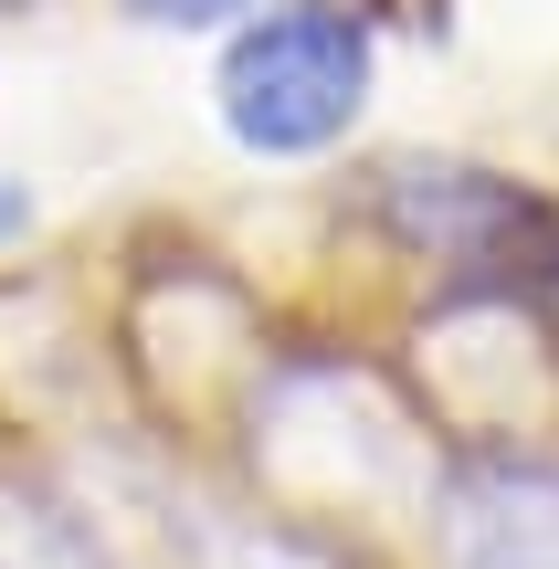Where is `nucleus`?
<instances>
[{
    "instance_id": "nucleus-4",
    "label": "nucleus",
    "mask_w": 559,
    "mask_h": 569,
    "mask_svg": "<svg viewBox=\"0 0 559 569\" xmlns=\"http://www.w3.org/2000/svg\"><path fill=\"white\" fill-rule=\"evenodd\" d=\"M21 232H32V190L0 180V243H21Z\"/></svg>"
},
{
    "instance_id": "nucleus-1",
    "label": "nucleus",
    "mask_w": 559,
    "mask_h": 569,
    "mask_svg": "<svg viewBox=\"0 0 559 569\" xmlns=\"http://www.w3.org/2000/svg\"><path fill=\"white\" fill-rule=\"evenodd\" d=\"M380 96V32L359 0H264L253 21L222 32L211 63V117L243 159H328Z\"/></svg>"
},
{
    "instance_id": "nucleus-3",
    "label": "nucleus",
    "mask_w": 559,
    "mask_h": 569,
    "mask_svg": "<svg viewBox=\"0 0 559 569\" xmlns=\"http://www.w3.org/2000/svg\"><path fill=\"white\" fill-rule=\"evenodd\" d=\"M127 21H148V32H232V21H253L264 0H117Z\"/></svg>"
},
{
    "instance_id": "nucleus-2",
    "label": "nucleus",
    "mask_w": 559,
    "mask_h": 569,
    "mask_svg": "<svg viewBox=\"0 0 559 569\" xmlns=\"http://www.w3.org/2000/svg\"><path fill=\"white\" fill-rule=\"evenodd\" d=\"M370 222L412 264H455V274H497V284L559 264V201H539L528 180H507L486 159H422V148L380 159Z\"/></svg>"
}]
</instances>
